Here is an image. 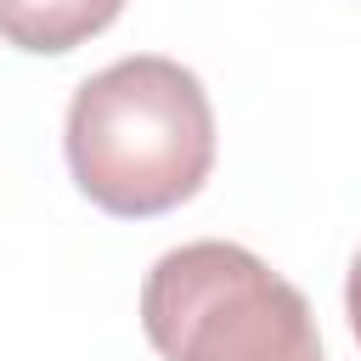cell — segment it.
<instances>
[{"label": "cell", "instance_id": "1", "mask_svg": "<svg viewBox=\"0 0 361 361\" xmlns=\"http://www.w3.org/2000/svg\"><path fill=\"white\" fill-rule=\"evenodd\" d=\"M73 186L113 220H152L197 197L214 169V107L175 56H124L68 102Z\"/></svg>", "mask_w": 361, "mask_h": 361}, {"label": "cell", "instance_id": "3", "mask_svg": "<svg viewBox=\"0 0 361 361\" xmlns=\"http://www.w3.org/2000/svg\"><path fill=\"white\" fill-rule=\"evenodd\" d=\"M124 0H0V39L34 56H62L113 28Z\"/></svg>", "mask_w": 361, "mask_h": 361}, {"label": "cell", "instance_id": "2", "mask_svg": "<svg viewBox=\"0 0 361 361\" xmlns=\"http://www.w3.org/2000/svg\"><path fill=\"white\" fill-rule=\"evenodd\" d=\"M141 327L164 361H322L310 299L237 243H180L141 282Z\"/></svg>", "mask_w": 361, "mask_h": 361}, {"label": "cell", "instance_id": "4", "mask_svg": "<svg viewBox=\"0 0 361 361\" xmlns=\"http://www.w3.org/2000/svg\"><path fill=\"white\" fill-rule=\"evenodd\" d=\"M344 316H350V333H355V344H361V254H355L350 282H344Z\"/></svg>", "mask_w": 361, "mask_h": 361}]
</instances>
